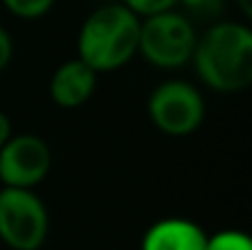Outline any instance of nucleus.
I'll use <instances>...</instances> for the list:
<instances>
[{
    "label": "nucleus",
    "mask_w": 252,
    "mask_h": 250,
    "mask_svg": "<svg viewBox=\"0 0 252 250\" xmlns=\"http://www.w3.org/2000/svg\"><path fill=\"white\" fill-rule=\"evenodd\" d=\"M190 60L208 89L246 91L252 82V31L241 22H215L197 38Z\"/></svg>",
    "instance_id": "nucleus-1"
},
{
    "label": "nucleus",
    "mask_w": 252,
    "mask_h": 250,
    "mask_svg": "<svg viewBox=\"0 0 252 250\" xmlns=\"http://www.w3.org/2000/svg\"><path fill=\"white\" fill-rule=\"evenodd\" d=\"M139 22L122 2L93 9L80 29L78 58L95 73L122 69L137 53Z\"/></svg>",
    "instance_id": "nucleus-2"
},
{
    "label": "nucleus",
    "mask_w": 252,
    "mask_h": 250,
    "mask_svg": "<svg viewBox=\"0 0 252 250\" xmlns=\"http://www.w3.org/2000/svg\"><path fill=\"white\" fill-rule=\"evenodd\" d=\"M195 25L186 13L164 11L139 22L137 53L159 69H177L192 58L197 44Z\"/></svg>",
    "instance_id": "nucleus-3"
},
{
    "label": "nucleus",
    "mask_w": 252,
    "mask_h": 250,
    "mask_svg": "<svg viewBox=\"0 0 252 250\" xmlns=\"http://www.w3.org/2000/svg\"><path fill=\"white\" fill-rule=\"evenodd\" d=\"M49 213L33 190H0V239L11 250H38L47 242Z\"/></svg>",
    "instance_id": "nucleus-4"
},
{
    "label": "nucleus",
    "mask_w": 252,
    "mask_h": 250,
    "mask_svg": "<svg viewBox=\"0 0 252 250\" xmlns=\"http://www.w3.org/2000/svg\"><path fill=\"white\" fill-rule=\"evenodd\" d=\"M148 118L161 133L184 137L201 126L206 115L204 97L184 80H166L153 89L148 97Z\"/></svg>",
    "instance_id": "nucleus-5"
},
{
    "label": "nucleus",
    "mask_w": 252,
    "mask_h": 250,
    "mask_svg": "<svg viewBox=\"0 0 252 250\" xmlns=\"http://www.w3.org/2000/svg\"><path fill=\"white\" fill-rule=\"evenodd\" d=\"M51 171V149L40 135H11L0 149V182L4 188L33 190Z\"/></svg>",
    "instance_id": "nucleus-6"
},
{
    "label": "nucleus",
    "mask_w": 252,
    "mask_h": 250,
    "mask_svg": "<svg viewBox=\"0 0 252 250\" xmlns=\"http://www.w3.org/2000/svg\"><path fill=\"white\" fill-rule=\"evenodd\" d=\"M95 71L84 64L80 58H73L53 71L49 82V95L53 104H58L60 109H78L89 102V97L95 91Z\"/></svg>",
    "instance_id": "nucleus-7"
},
{
    "label": "nucleus",
    "mask_w": 252,
    "mask_h": 250,
    "mask_svg": "<svg viewBox=\"0 0 252 250\" xmlns=\"http://www.w3.org/2000/svg\"><path fill=\"white\" fill-rule=\"evenodd\" d=\"M208 235L199 224L182 217L159 219L144 233L142 250H206Z\"/></svg>",
    "instance_id": "nucleus-8"
},
{
    "label": "nucleus",
    "mask_w": 252,
    "mask_h": 250,
    "mask_svg": "<svg viewBox=\"0 0 252 250\" xmlns=\"http://www.w3.org/2000/svg\"><path fill=\"white\" fill-rule=\"evenodd\" d=\"M206 250H252V239L241 230H221L208 237Z\"/></svg>",
    "instance_id": "nucleus-9"
},
{
    "label": "nucleus",
    "mask_w": 252,
    "mask_h": 250,
    "mask_svg": "<svg viewBox=\"0 0 252 250\" xmlns=\"http://www.w3.org/2000/svg\"><path fill=\"white\" fill-rule=\"evenodd\" d=\"M56 0H2V4L18 18L25 20H35L42 18L44 13H49V9L53 7Z\"/></svg>",
    "instance_id": "nucleus-10"
},
{
    "label": "nucleus",
    "mask_w": 252,
    "mask_h": 250,
    "mask_svg": "<svg viewBox=\"0 0 252 250\" xmlns=\"http://www.w3.org/2000/svg\"><path fill=\"white\" fill-rule=\"evenodd\" d=\"M122 4L142 20V18H151L157 13L173 11L179 4V0H122Z\"/></svg>",
    "instance_id": "nucleus-11"
},
{
    "label": "nucleus",
    "mask_w": 252,
    "mask_h": 250,
    "mask_svg": "<svg viewBox=\"0 0 252 250\" xmlns=\"http://www.w3.org/2000/svg\"><path fill=\"white\" fill-rule=\"evenodd\" d=\"M179 4H184L188 13L204 18V20L217 18L223 9V0H179Z\"/></svg>",
    "instance_id": "nucleus-12"
},
{
    "label": "nucleus",
    "mask_w": 252,
    "mask_h": 250,
    "mask_svg": "<svg viewBox=\"0 0 252 250\" xmlns=\"http://www.w3.org/2000/svg\"><path fill=\"white\" fill-rule=\"evenodd\" d=\"M13 56V42H11V35L7 33L2 25H0V73L7 69V64L11 62Z\"/></svg>",
    "instance_id": "nucleus-13"
},
{
    "label": "nucleus",
    "mask_w": 252,
    "mask_h": 250,
    "mask_svg": "<svg viewBox=\"0 0 252 250\" xmlns=\"http://www.w3.org/2000/svg\"><path fill=\"white\" fill-rule=\"evenodd\" d=\"M9 137H11V120H9L7 113L0 111V149H2V144Z\"/></svg>",
    "instance_id": "nucleus-14"
},
{
    "label": "nucleus",
    "mask_w": 252,
    "mask_h": 250,
    "mask_svg": "<svg viewBox=\"0 0 252 250\" xmlns=\"http://www.w3.org/2000/svg\"><path fill=\"white\" fill-rule=\"evenodd\" d=\"M237 4H239V9L244 11L246 18L252 16V0H237Z\"/></svg>",
    "instance_id": "nucleus-15"
}]
</instances>
